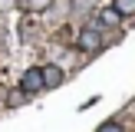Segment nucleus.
Returning <instances> with one entry per match:
<instances>
[{"instance_id":"f257e3e1","label":"nucleus","mask_w":135,"mask_h":132,"mask_svg":"<svg viewBox=\"0 0 135 132\" xmlns=\"http://www.w3.org/2000/svg\"><path fill=\"white\" fill-rule=\"evenodd\" d=\"M105 46V40H102V33L96 30V26H86L83 33H79V50L83 53H99Z\"/></svg>"},{"instance_id":"f03ea898","label":"nucleus","mask_w":135,"mask_h":132,"mask_svg":"<svg viewBox=\"0 0 135 132\" xmlns=\"http://www.w3.org/2000/svg\"><path fill=\"white\" fill-rule=\"evenodd\" d=\"M20 89H23V92H40V89H46V86H43V69H40V66L26 69L23 79H20Z\"/></svg>"},{"instance_id":"7ed1b4c3","label":"nucleus","mask_w":135,"mask_h":132,"mask_svg":"<svg viewBox=\"0 0 135 132\" xmlns=\"http://www.w3.org/2000/svg\"><path fill=\"white\" fill-rule=\"evenodd\" d=\"M40 69H43V86L46 89H56L63 83V69L59 66H40Z\"/></svg>"},{"instance_id":"20e7f679","label":"nucleus","mask_w":135,"mask_h":132,"mask_svg":"<svg viewBox=\"0 0 135 132\" xmlns=\"http://www.w3.org/2000/svg\"><path fill=\"white\" fill-rule=\"evenodd\" d=\"M112 10H115L119 17H132V13H135V0H115Z\"/></svg>"},{"instance_id":"39448f33","label":"nucleus","mask_w":135,"mask_h":132,"mask_svg":"<svg viewBox=\"0 0 135 132\" xmlns=\"http://www.w3.org/2000/svg\"><path fill=\"white\" fill-rule=\"evenodd\" d=\"M99 23H102V26H115L119 23V13L115 10H102V13H99Z\"/></svg>"},{"instance_id":"423d86ee","label":"nucleus","mask_w":135,"mask_h":132,"mask_svg":"<svg viewBox=\"0 0 135 132\" xmlns=\"http://www.w3.org/2000/svg\"><path fill=\"white\" fill-rule=\"evenodd\" d=\"M53 0H23V10H46Z\"/></svg>"},{"instance_id":"0eeeda50","label":"nucleus","mask_w":135,"mask_h":132,"mask_svg":"<svg viewBox=\"0 0 135 132\" xmlns=\"http://www.w3.org/2000/svg\"><path fill=\"white\" fill-rule=\"evenodd\" d=\"M99 132H125V129L115 122V119H112V122H102V125H99Z\"/></svg>"}]
</instances>
